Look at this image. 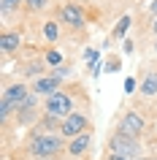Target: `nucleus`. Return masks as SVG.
Listing matches in <instances>:
<instances>
[{"label":"nucleus","instance_id":"nucleus-1","mask_svg":"<svg viewBox=\"0 0 157 160\" xmlns=\"http://www.w3.org/2000/svg\"><path fill=\"white\" fill-rule=\"evenodd\" d=\"M60 149H62V138L57 136H35L30 141V155H38V158H49Z\"/></svg>","mask_w":157,"mask_h":160},{"label":"nucleus","instance_id":"nucleus-2","mask_svg":"<svg viewBox=\"0 0 157 160\" xmlns=\"http://www.w3.org/2000/svg\"><path fill=\"white\" fill-rule=\"evenodd\" d=\"M138 141L133 138V136L127 133H116L114 138H111V155H122V158H138Z\"/></svg>","mask_w":157,"mask_h":160},{"label":"nucleus","instance_id":"nucleus-3","mask_svg":"<svg viewBox=\"0 0 157 160\" xmlns=\"http://www.w3.org/2000/svg\"><path fill=\"white\" fill-rule=\"evenodd\" d=\"M71 98H68L65 92H54V95H49L46 98V114H52V117H60V119H65V117H71L73 111H71Z\"/></svg>","mask_w":157,"mask_h":160},{"label":"nucleus","instance_id":"nucleus-4","mask_svg":"<svg viewBox=\"0 0 157 160\" xmlns=\"http://www.w3.org/2000/svg\"><path fill=\"white\" fill-rule=\"evenodd\" d=\"M3 98L14 106V109H30L33 106V98H30V92H27L25 84H11L6 92H3Z\"/></svg>","mask_w":157,"mask_h":160},{"label":"nucleus","instance_id":"nucleus-5","mask_svg":"<svg viewBox=\"0 0 157 160\" xmlns=\"http://www.w3.org/2000/svg\"><path fill=\"white\" fill-rule=\"evenodd\" d=\"M84 128H87V117H84V114H79V111H73L71 117L62 119L60 133L65 136V138H76V136H81V133H84Z\"/></svg>","mask_w":157,"mask_h":160},{"label":"nucleus","instance_id":"nucleus-6","mask_svg":"<svg viewBox=\"0 0 157 160\" xmlns=\"http://www.w3.org/2000/svg\"><path fill=\"white\" fill-rule=\"evenodd\" d=\"M57 87H60V76H41V79H35V84H33V90L38 95H54L57 92Z\"/></svg>","mask_w":157,"mask_h":160},{"label":"nucleus","instance_id":"nucleus-7","mask_svg":"<svg viewBox=\"0 0 157 160\" xmlns=\"http://www.w3.org/2000/svg\"><path fill=\"white\" fill-rule=\"evenodd\" d=\"M60 17H62V22L71 25V27H81V25H84V11L79 8V6H73V3L60 11Z\"/></svg>","mask_w":157,"mask_h":160},{"label":"nucleus","instance_id":"nucleus-8","mask_svg":"<svg viewBox=\"0 0 157 160\" xmlns=\"http://www.w3.org/2000/svg\"><path fill=\"white\" fill-rule=\"evenodd\" d=\"M141 130H144V119H141L135 111H127V117L122 119V133H127V136H133V138H135Z\"/></svg>","mask_w":157,"mask_h":160},{"label":"nucleus","instance_id":"nucleus-9","mask_svg":"<svg viewBox=\"0 0 157 160\" xmlns=\"http://www.w3.org/2000/svg\"><path fill=\"white\" fill-rule=\"evenodd\" d=\"M19 43H22L19 33H3V38H0V46H3V52H14Z\"/></svg>","mask_w":157,"mask_h":160},{"label":"nucleus","instance_id":"nucleus-10","mask_svg":"<svg viewBox=\"0 0 157 160\" xmlns=\"http://www.w3.org/2000/svg\"><path fill=\"white\" fill-rule=\"evenodd\" d=\"M90 147V133H81V136H76L73 144H71V155H81L84 149Z\"/></svg>","mask_w":157,"mask_h":160},{"label":"nucleus","instance_id":"nucleus-11","mask_svg":"<svg viewBox=\"0 0 157 160\" xmlns=\"http://www.w3.org/2000/svg\"><path fill=\"white\" fill-rule=\"evenodd\" d=\"M141 92L144 95H157V73H149L141 84Z\"/></svg>","mask_w":157,"mask_h":160},{"label":"nucleus","instance_id":"nucleus-12","mask_svg":"<svg viewBox=\"0 0 157 160\" xmlns=\"http://www.w3.org/2000/svg\"><path fill=\"white\" fill-rule=\"evenodd\" d=\"M127 27H130V17H122V19H119V25L114 27V35H116V38H122Z\"/></svg>","mask_w":157,"mask_h":160},{"label":"nucleus","instance_id":"nucleus-13","mask_svg":"<svg viewBox=\"0 0 157 160\" xmlns=\"http://www.w3.org/2000/svg\"><path fill=\"white\" fill-rule=\"evenodd\" d=\"M11 111H14V106H11V103L3 98V101H0V117H3V119H8V117H11Z\"/></svg>","mask_w":157,"mask_h":160},{"label":"nucleus","instance_id":"nucleus-14","mask_svg":"<svg viewBox=\"0 0 157 160\" xmlns=\"http://www.w3.org/2000/svg\"><path fill=\"white\" fill-rule=\"evenodd\" d=\"M19 6V0H0V8H3V14H8V11H14Z\"/></svg>","mask_w":157,"mask_h":160},{"label":"nucleus","instance_id":"nucleus-15","mask_svg":"<svg viewBox=\"0 0 157 160\" xmlns=\"http://www.w3.org/2000/svg\"><path fill=\"white\" fill-rule=\"evenodd\" d=\"M43 33H46V38H49V41H54V38H57V25H54V22H49V25L43 27Z\"/></svg>","mask_w":157,"mask_h":160},{"label":"nucleus","instance_id":"nucleus-16","mask_svg":"<svg viewBox=\"0 0 157 160\" xmlns=\"http://www.w3.org/2000/svg\"><path fill=\"white\" fill-rule=\"evenodd\" d=\"M46 3H49V0H27V6H30V8H33V11L43 8V6H46Z\"/></svg>","mask_w":157,"mask_h":160},{"label":"nucleus","instance_id":"nucleus-17","mask_svg":"<svg viewBox=\"0 0 157 160\" xmlns=\"http://www.w3.org/2000/svg\"><path fill=\"white\" fill-rule=\"evenodd\" d=\"M46 60H49L52 65H57V62H60V54H57V52H49V57H46Z\"/></svg>","mask_w":157,"mask_h":160},{"label":"nucleus","instance_id":"nucleus-18","mask_svg":"<svg viewBox=\"0 0 157 160\" xmlns=\"http://www.w3.org/2000/svg\"><path fill=\"white\" fill-rule=\"evenodd\" d=\"M111 160H130V158H122V155H111Z\"/></svg>","mask_w":157,"mask_h":160},{"label":"nucleus","instance_id":"nucleus-19","mask_svg":"<svg viewBox=\"0 0 157 160\" xmlns=\"http://www.w3.org/2000/svg\"><path fill=\"white\" fill-rule=\"evenodd\" d=\"M152 11H155V14H157V0H155V3H152Z\"/></svg>","mask_w":157,"mask_h":160},{"label":"nucleus","instance_id":"nucleus-20","mask_svg":"<svg viewBox=\"0 0 157 160\" xmlns=\"http://www.w3.org/2000/svg\"><path fill=\"white\" fill-rule=\"evenodd\" d=\"M152 30H155V33H157V19H155V25H152Z\"/></svg>","mask_w":157,"mask_h":160},{"label":"nucleus","instance_id":"nucleus-21","mask_svg":"<svg viewBox=\"0 0 157 160\" xmlns=\"http://www.w3.org/2000/svg\"><path fill=\"white\" fill-rule=\"evenodd\" d=\"M155 52H157V41H155Z\"/></svg>","mask_w":157,"mask_h":160}]
</instances>
